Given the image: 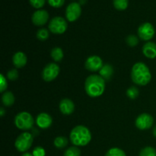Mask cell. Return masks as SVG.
I'll return each instance as SVG.
<instances>
[{
  "label": "cell",
  "mask_w": 156,
  "mask_h": 156,
  "mask_svg": "<svg viewBox=\"0 0 156 156\" xmlns=\"http://www.w3.org/2000/svg\"><path fill=\"white\" fill-rule=\"evenodd\" d=\"M85 90L89 97H99L105 90V80L100 75H91L85 80Z\"/></svg>",
  "instance_id": "1"
},
{
  "label": "cell",
  "mask_w": 156,
  "mask_h": 156,
  "mask_svg": "<svg viewBox=\"0 0 156 156\" xmlns=\"http://www.w3.org/2000/svg\"><path fill=\"white\" fill-rule=\"evenodd\" d=\"M131 79L136 85L145 86L150 82L152 79L149 67L143 62L134 64L131 70Z\"/></svg>",
  "instance_id": "2"
},
{
  "label": "cell",
  "mask_w": 156,
  "mask_h": 156,
  "mask_svg": "<svg viewBox=\"0 0 156 156\" xmlns=\"http://www.w3.org/2000/svg\"><path fill=\"white\" fill-rule=\"evenodd\" d=\"M69 139L74 146H85L91 142V133L88 127L82 125H79L72 129Z\"/></svg>",
  "instance_id": "3"
},
{
  "label": "cell",
  "mask_w": 156,
  "mask_h": 156,
  "mask_svg": "<svg viewBox=\"0 0 156 156\" xmlns=\"http://www.w3.org/2000/svg\"><path fill=\"white\" fill-rule=\"evenodd\" d=\"M15 124L17 128L21 130H29L33 128L34 120L28 112H21L15 117Z\"/></svg>",
  "instance_id": "4"
},
{
  "label": "cell",
  "mask_w": 156,
  "mask_h": 156,
  "mask_svg": "<svg viewBox=\"0 0 156 156\" xmlns=\"http://www.w3.org/2000/svg\"><path fill=\"white\" fill-rule=\"evenodd\" d=\"M34 136L30 133H23L17 137L15 142V146L20 152H25L31 147Z\"/></svg>",
  "instance_id": "5"
},
{
  "label": "cell",
  "mask_w": 156,
  "mask_h": 156,
  "mask_svg": "<svg viewBox=\"0 0 156 156\" xmlns=\"http://www.w3.org/2000/svg\"><path fill=\"white\" fill-rule=\"evenodd\" d=\"M48 27L50 31L53 34H62L67 30L68 24H67V21H66L65 18L57 16L54 17L50 20V21L49 22Z\"/></svg>",
  "instance_id": "6"
},
{
  "label": "cell",
  "mask_w": 156,
  "mask_h": 156,
  "mask_svg": "<svg viewBox=\"0 0 156 156\" xmlns=\"http://www.w3.org/2000/svg\"><path fill=\"white\" fill-rule=\"evenodd\" d=\"M60 69L56 63L51 62L46 66L42 71V78L46 82H51L59 76Z\"/></svg>",
  "instance_id": "7"
},
{
  "label": "cell",
  "mask_w": 156,
  "mask_h": 156,
  "mask_svg": "<svg viewBox=\"0 0 156 156\" xmlns=\"http://www.w3.org/2000/svg\"><path fill=\"white\" fill-rule=\"evenodd\" d=\"M155 34V28L149 22L143 23L138 28V36L143 41H149L153 38Z\"/></svg>",
  "instance_id": "8"
},
{
  "label": "cell",
  "mask_w": 156,
  "mask_h": 156,
  "mask_svg": "<svg viewBox=\"0 0 156 156\" xmlns=\"http://www.w3.org/2000/svg\"><path fill=\"white\" fill-rule=\"evenodd\" d=\"M82 14V8L79 2H72L66 9V18L70 22L76 21Z\"/></svg>",
  "instance_id": "9"
},
{
  "label": "cell",
  "mask_w": 156,
  "mask_h": 156,
  "mask_svg": "<svg viewBox=\"0 0 156 156\" xmlns=\"http://www.w3.org/2000/svg\"><path fill=\"white\" fill-rule=\"evenodd\" d=\"M153 123L154 119L152 116L149 114L143 113L137 117L135 124L139 129L146 130V129H150L153 125Z\"/></svg>",
  "instance_id": "10"
},
{
  "label": "cell",
  "mask_w": 156,
  "mask_h": 156,
  "mask_svg": "<svg viewBox=\"0 0 156 156\" xmlns=\"http://www.w3.org/2000/svg\"><path fill=\"white\" fill-rule=\"evenodd\" d=\"M104 66L103 61H102L101 58L99 56H91L86 59L85 63V67L86 69L91 72H97L100 70Z\"/></svg>",
  "instance_id": "11"
},
{
  "label": "cell",
  "mask_w": 156,
  "mask_h": 156,
  "mask_svg": "<svg viewBox=\"0 0 156 156\" xmlns=\"http://www.w3.org/2000/svg\"><path fill=\"white\" fill-rule=\"evenodd\" d=\"M32 22L36 26H43L47 24L49 20V13L46 10L39 9L34 12L32 15Z\"/></svg>",
  "instance_id": "12"
},
{
  "label": "cell",
  "mask_w": 156,
  "mask_h": 156,
  "mask_svg": "<svg viewBox=\"0 0 156 156\" xmlns=\"http://www.w3.org/2000/svg\"><path fill=\"white\" fill-rule=\"evenodd\" d=\"M36 123L38 127L41 129H48L53 123V119L50 114L47 113H41L37 117Z\"/></svg>",
  "instance_id": "13"
},
{
  "label": "cell",
  "mask_w": 156,
  "mask_h": 156,
  "mask_svg": "<svg viewBox=\"0 0 156 156\" xmlns=\"http://www.w3.org/2000/svg\"><path fill=\"white\" fill-rule=\"evenodd\" d=\"M59 111L64 115H70L75 110V105L72 100L69 98H64L59 102Z\"/></svg>",
  "instance_id": "14"
},
{
  "label": "cell",
  "mask_w": 156,
  "mask_h": 156,
  "mask_svg": "<svg viewBox=\"0 0 156 156\" xmlns=\"http://www.w3.org/2000/svg\"><path fill=\"white\" fill-rule=\"evenodd\" d=\"M143 53L146 57L149 59H155L156 57V44L152 41H148L143 47Z\"/></svg>",
  "instance_id": "15"
},
{
  "label": "cell",
  "mask_w": 156,
  "mask_h": 156,
  "mask_svg": "<svg viewBox=\"0 0 156 156\" xmlns=\"http://www.w3.org/2000/svg\"><path fill=\"white\" fill-rule=\"evenodd\" d=\"M27 56L23 52H17L12 56V62L16 68L21 69L27 63Z\"/></svg>",
  "instance_id": "16"
},
{
  "label": "cell",
  "mask_w": 156,
  "mask_h": 156,
  "mask_svg": "<svg viewBox=\"0 0 156 156\" xmlns=\"http://www.w3.org/2000/svg\"><path fill=\"white\" fill-rule=\"evenodd\" d=\"M99 73L105 81H109L114 74V68L111 64H105L99 70Z\"/></svg>",
  "instance_id": "17"
},
{
  "label": "cell",
  "mask_w": 156,
  "mask_h": 156,
  "mask_svg": "<svg viewBox=\"0 0 156 156\" xmlns=\"http://www.w3.org/2000/svg\"><path fill=\"white\" fill-rule=\"evenodd\" d=\"M2 101L5 107H11L15 103V96L11 91H5L2 96Z\"/></svg>",
  "instance_id": "18"
},
{
  "label": "cell",
  "mask_w": 156,
  "mask_h": 156,
  "mask_svg": "<svg viewBox=\"0 0 156 156\" xmlns=\"http://www.w3.org/2000/svg\"><path fill=\"white\" fill-rule=\"evenodd\" d=\"M50 55H51L52 59L55 62H60L64 56L63 51L60 47H54V48L52 49Z\"/></svg>",
  "instance_id": "19"
},
{
  "label": "cell",
  "mask_w": 156,
  "mask_h": 156,
  "mask_svg": "<svg viewBox=\"0 0 156 156\" xmlns=\"http://www.w3.org/2000/svg\"><path fill=\"white\" fill-rule=\"evenodd\" d=\"M53 144H54L55 147L57 149H63V148L66 147L68 145V140L65 136H58L54 140Z\"/></svg>",
  "instance_id": "20"
},
{
  "label": "cell",
  "mask_w": 156,
  "mask_h": 156,
  "mask_svg": "<svg viewBox=\"0 0 156 156\" xmlns=\"http://www.w3.org/2000/svg\"><path fill=\"white\" fill-rule=\"evenodd\" d=\"M113 4L117 10L123 11L127 9L128 5H129V0H114Z\"/></svg>",
  "instance_id": "21"
},
{
  "label": "cell",
  "mask_w": 156,
  "mask_h": 156,
  "mask_svg": "<svg viewBox=\"0 0 156 156\" xmlns=\"http://www.w3.org/2000/svg\"><path fill=\"white\" fill-rule=\"evenodd\" d=\"M37 38L41 41H45L50 37V33L49 30L46 28H41L37 30L36 34Z\"/></svg>",
  "instance_id": "22"
},
{
  "label": "cell",
  "mask_w": 156,
  "mask_h": 156,
  "mask_svg": "<svg viewBox=\"0 0 156 156\" xmlns=\"http://www.w3.org/2000/svg\"><path fill=\"white\" fill-rule=\"evenodd\" d=\"M64 156H81V150L78 146H71L65 151Z\"/></svg>",
  "instance_id": "23"
},
{
  "label": "cell",
  "mask_w": 156,
  "mask_h": 156,
  "mask_svg": "<svg viewBox=\"0 0 156 156\" xmlns=\"http://www.w3.org/2000/svg\"><path fill=\"white\" fill-rule=\"evenodd\" d=\"M140 156H156V149L151 146H146L140 152Z\"/></svg>",
  "instance_id": "24"
},
{
  "label": "cell",
  "mask_w": 156,
  "mask_h": 156,
  "mask_svg": "<svg viewBox=\"0 0 156 156\" xmlns=\"http://www.w3.org/2000/svg\"><path fill=\"white\" fill-rule=\"evenodd\" d=\"M105 156H126L123 150L120 148H111L107 152Z\"/></svg>",
  "instance_id": "25"
},
{
  "label": "cell",
  "mask_w": 156,
  "mask_h": 156,
  "mask_svg": "<svg viewBox=\"0 0 156 156\" xmlns=\"http://www.w3.org/2000/svg\"><path fill=\"white\" fill-rule=\"evenodd\" d=\"M139 94H140V91H139L138 88L136 86H132L126 90V96L132 100L137 98Z\"/></svg>",
  "instance_id": "26"
},
{
  "label": "cell",
  "mask_w": 156,
  "mask_h": 156,
  "mask_svg": "<svg viewBox=\"0 0 156 156\" xmlns=\"http://www.w3.org/2000/svg\"><path fill=\"white\" fill-rule=\"evenodd\" d=\"M126 42L129 47H136L139 44V38L136 35L130 34L126 38Z\"/></svg>",
  "instance_id": "27"
},
{
  "label": "cell",
  "mask_w": 156,
  "mask_h": 156,
  "mask_svg": "<svg viewBox=\"0 0 156 156\" xmlns=\"http://www.w3.org/2000/svg\"><path fill=\"white\" fill-rule=\"evenodd\" d=\"M29 2L35 9H41L45 5L46 0H29Z\"/></svg>",
  "instance_id": "28"
},
{
  "label": "cell",
  "mask_w": 156,
  "mask_h": 156,
  "mask_svg": "<svg viewBox=\"0 0 156 156\" xmlns=\"http://www.w3.org/2000/svg\"><path fill=\"white\" fill-rule=\"evenodd\" d=\"M47 2L53 8H60L65 3V0H47Z\"/></svg>",
  "instance_id": "29"
},
{
  "label": "cell",
  "mask_w": 156,
  "mask_h": 156,
  "mask_svg": "<svg viewBox=\"0 0 156 156\" xmlns=\"http://www.w3.org/2000/svg\"><path fill=\"white\" fill-rule=\"evenodd\" d=\"M7 78L11 81H15L18 78V73L17 69H12L9 70L7 73Z\"/></svg>",
  "instance_id": "30"
},
{
  "label": "cell",
  "mask_w": 156,
  "mask_h": 156,
  "mask_svg": "<svg viewBox=\"0 0 156 156\" xmlns=\"http://www.w3.org/2000/svg\"><path fill=\"white\" fill-rule=\"evenodd\" d=\"M34 156H45L46 152L45 149L41 146H37L34 149L33 152H32Z\"/></svg>",
  "instance_id": "31"
},
{
  "label": "cell",
  "mask_w": 156,
  "mask_h": 156,
  "mask_svg": "<svg viewBox=\"0 0 156 156\" xmlns=\"http://www.w3.org/2000/svg\"><path fill=\"white\" fill-rule=\"evenodd\" d=\"M0 79H1V85H0V91L2 93L4 92L6 90L8 87V83H7V80H6L5 77L3 76L2 74L0 75Z\"/></svg>",
  "instance_id": "32"
},
{
  "label": "cell",
  "mask_w": 156,
  "mask_h": 156,
  "mask_svg": "<svg viewBox=\"0 0 156 156\" xmlns=\"http://www.w3.org/2000/svg\"><path fill=\"white\" fill-rule=\"evenodd\" d=\"M5 111L4 108H0V115H1V117H3V116L5 115Z\"/></svg>",
  "instance_id": "33"
},
{
  "label": "cell",
  "mask_w": 156,
  "mask_h": 156,
  "mask_svg": "<svg viewBox=\"0 0 156 156\" xmlns=\"http://www.w3.org/2000/svg\"><path fill=\"white\" fill-rule=\"evenodd\" d=\"M21 156H34V155H33V154L29 153V152H24V153H23V155Z\"/></svg>",
  "instance_id": "34"
},
{
  "label": "cell",
  "mask_w": 156,
  "mask_h": 156,
  "mask_svg": "<svg viewBox=\"0 0 156 156\" xmlns=\"http://www.w3.org/2000/svg\"><path fill=\"white\" fill-rule=\"evenodd\" d=\"M86 2H87V0H79V4L80 5H84V4H85V3H86Z\"/></svg>",
  "instance_id": "35"
},
{
  "label": "cell",
  "mask_w": 156,
  "mask_h": 156,
  "mask_svg": "<svg viewBox=\"0 0 156 156\" xmlns=\"http://www.w3.org/2000/svg\"><path fill=\"white\" fill-rule=\"evenodd\" d=\"M153 136L156 138V126L153 128Z\"/></svg>",
  "instance_id": "36"
}]
</instances>
